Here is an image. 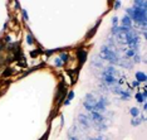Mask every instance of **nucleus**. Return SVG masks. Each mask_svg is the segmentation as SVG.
Masks as SVG:
<instances>
[{
    "label": "nucleus",
    "mask_w": 147,
    "mask_h": 140,
    "mask_svg": "<svg viewBox=\"0 0 147 140\" xmlns=\"http://www.w3.org/2000/svg\"><path fill=\"white\" fill-rule=\"evenodd\" d=\"M121 4H122L121 1H116L115 3V9H119V8H121Z\"/></svg>",
    "instance_id": "27"
},
{
    "label": "nucleus",
    "mask_w": 147,
    "mask_h": 140,
    "mask_svg": "<svg viewBox=\"0 0 147 140\" xmlns=\"http://www.w3.org/2000/svg\"><path fill=\"white\" fill-rule=\"evenodd\" d=\"M108 104H109L108 99H107L106 96H101V97L97 100V102H96V105H94V109H93V111L102 114V112H105L106 110H107L106 107H107V105H108Z\"/></svg>",
    "instance_id": "3"
},
{
    "label": "nucleus",
    "mask_w": 147,
    "mask_h": 140,
    "mask_svg": "<svg viewBox=\"0 0 147 140\" xmlns=\"http://www.w3.org/2000/svg\"><path fill=\"white\" fill-rule=\"evenodd\" d=\"M126 13H127V16H129V18L132 19V22L135 20L137 23V25H141L143 23H146V20H147V10L146 9L132 6V8L127 9Z\"/></svg>",
    "instance_id": "2"
},
{
    "label": "nucleus",
    "mask_w": 147,
    "mask_h": 140,
    "mask_svg": "<svg viewBox=\"0 0 147 140\" xmlns=\"http://www.w3.org/2000/svg\"><path fill=\"white\" fill-rule=\"evenodd\" d=\"M99 58L103 59V61H108L111 65H118L119 59H121V56L117 53V51L115 49H111L107 46H102L101 49H99Z\"/></svg>",
    "instance_id": "1"
},
{
    "label": "nucleus",
    "mask_w": 147,
    "mask_h": 140,
    "mask_svg": "<svg viewBox=\"0 0 147 140\" xmlns=\"http://www.w3.org/2000/svg\"><path fill=\"white\" fill-rule=\"evenodd\" d=\"M146 5H147V3L145 0H136V1H133V6H137V8H141V9H146L147 10Z\"/></svg>",
    "instance_id": "13"
},
{
    "label": "nucleus",
    "mask_w": 147,
    "mask_h": 140,
    "mask_svg": "<svg viewBox=\"0 0 147 140\" xmlns=\"http://www.w3.org/2000/svg\"><path fill=\"white\" fill-rule=\"evenodd\" d=\"M4 41H5V43H10V42H11V39H10V37H9V35H6Z\"/></svg>",
    "instance_id": "30"
},
{
    "label": "nucleus",
    "mask_w": 147,
    "mask_h": 140,
    "mask_svg": "<svg viewBox=\"0 0 147 140\" xmlns=\"http://www.w3.org/2000/svg\"><path fill=\"white\" fill-rule=\"evenodd\" d=\"M105 73H107V75H111V76H113V77H118L119 76V71L117 68H115L113 66H109V67H106L105 68V71H103Z\"/></svg>",
    "instance_id": "9"
},
{
    "label": "nucleus",
    "mask_w": 147,
    "mask_h": 140,
    "mask_svg": "<svg viewBox=\"0 0 147 140\" xmlns=\"http://www.w3.org/2000/svg\"><path fill=\"white\" fill-rule=\"evenodd\" d=\"M87 140H106V138H103V136H98V138H89Z\"/></svg>",
    "instance_id": "25"
},
{
    "label": "nucleus",
    "mask_w": 147,
    "mask_h": 140,
    "mask_svg": "<svg viewBox=\"0 0 147 140\" xmlns=\"http://www.w3.org/2000/svg\"><path fill=\"white\" fill-rule=\"evenodd\" d=\"M121 25H123V27H128V28H132L133 22H132V19L129 18V16L125 15V16H123V18L121 19Z\"/></svg>",
    "instance_id": "10"
},
{
    "label": "nucleus",
    "mask_w": 147,
    "mask_h": 140,
    "mask_svg": "<svg viewBox=\"0 0 147 140\" xmlns=\"http://www.w3.org/2000/svg\"><path fill=\"white\" fill-rule=\"evenodd\" d=\"M92 120L94 124H101V122L105 121V116H103L102 114H99V112H96V111H92L91 112V118H89Z\"/></svg>",
    "instance_id": "7"
},
{
    "label": "nucleus",
    "mask_w": 147,
    "mask_h": 140,
    "mask_svg": "<svg viewBox=\"0 0 147 140\" xmlns=\"http://www.w3.org/2000/svg\"><path fill=\"white\" fill-rule=\"evenodd\" d=\"M78 122H79V124H81L86 130L91 129V126H92L91 119H89L87 115H84V114H79V115H78Z\"/></svg>",
    "instance_id": "5"
},
{
    "label": "nucleus",
    "mask_w": 147,
    "mask_h": 140,
    "mask_svg": "<svg viewBox=\"0 0 147 140\" xmlns=\"http://www.w3.org/2000/svg\"><path fill=\"white\" fill-rule=\"evenodd\" d=\"M79 53H81V62L83 63L86 61V52H79Z\"/></svg>",
    "instance_id": "24"
},
{
    "label": "nucleus",
    "mask_w": 147,
    "mask_h": 140,
    "mask_svg": "<svg viewBox=\"0 0 147 140\" xmlns=\"http://www.w3.org/2000/svg\"><path fill=\"white\" fill-rule=\"evenodd\" d=\"M146 80H147V76H146L145 72H141V71L136 72V81L138 83L140 82H146Z\"/></svg>",
    "instance_id": "12"
},
{
    "label": "nucleus",
    "mask_w": 147,
    "mask_h": 140,
    "mask_svg": "<svg viewBox=\"0 0 147 140\" xmlns=\"http://www.w3.org/2000/svg\"><path fill=\"white\" fill-rule=\"evenodd\" d=\"M117 23H118V18H117V16H113V18H112V24L117 25Z\"/></svg>",
    "instance_id": "26"
},
{
    "label": "nucleus",
    "mask_w": 147,
    "mask_h": 140,
    "mask_svg": "<svg viewBox=\"0 0 147 140\" xmlns=\"http://www.w3.org/2000/svg\"><path fill=\"white\" fill-rule=\"evenodd\" d=\"M133 86H135V87H137V86H140V83L137 82V81H135V82H133Z\"/></svg>",
    "instance_id": "31"
},
{
    "label": "nucleus",
    "mask_w": 147,
    "mask_h": 140,
    "mask_svg": "<svg viewBox=\"0 0 147 140\" xmlns=\"http://www.w3.org/2000/svg\"><path fill=\"white\" fill-rule=\"evenodd\" d=\"M3 62H4V61H3V57H1V56H0V66L3 65Z\"/></svg>",
    "instance_id": "33"
},
{
    "label": "nucleus",
    "mask_w": 147,
    "mask_h": 140,
    "mask_svg": "<svg viewBox=\"0 0 147 140\" xmlns=\"http://www.w3.org/2000/svg\"><path fill=\"white\" fill-rule=\"evenodd\" d=\"M11 73H13V71H11L10 68H9V69H5V72H4V75H3V76H4V77H6V76H10Z\"/></svg>",
    "instance_id": "23"
},
{
    "label": "nucleus",
    "mask_w": 147,
    "mask_h": 140,
    "mask_svg": "<svg viewBox=\"0 0 147 140\" xmlns=\"http://www.w3.org/2000/svg\"><path fill=\"white\" fill-rule=\"evenodd\" d=\"M23 16H24V19H25V20H28V14H26V10H23Z\"/></svg>",
    "instance_id": "29"
},
{
    "label": "nucleus",
    "mask_w": 147,
    "mask_h": 140,
    "mask_svg": "<svg viewBox=\"0 0 147 140\" xmlns=\"http://www.w3.org/2000/svg\"><path fill=\"white\" fill-rule=\"evenodd\" d=\"M55 66H57V67H62V66H63V62L61 61V58H55Z\"/></svg>",
    "instance_id": "21"
},
{
    "label": "nucleus",
    "mask_w": 147,
    "mask_h": 140,
    "mask_svg": "<svg viewBox=\"0 0 147 140\" xmlns=\"http://www.w3.org/2000/svg\"><path fill=\"white\" fill-rule=\"evenodd\" d=\"M119 97H121V100H123V101H127V100H129V97H131V93L128 91H122Z\"/></svg>",
    "instance_id": "14"
},
{
    "label": "nucleus",
    "mask_w": 147,
    "mask_h": 140,
    "mask_svg": "<svg viewBox=\"0 0 147 140\" xmlns=\"http://www.w3.org/2000/svg\"><path fill=\"white\" fill-rule=\"evenodd\" d=\"M59 58H61V61L64 63V62H68L69 61V58H71V56L68 54V53H62L61 56H59Z\"/></svg>",
    "instance_id": "18"
},
{
    "label": "nucleus",
    "mask_w": 147,
    "mask_h": 140,
    "mask_svg": "<svg viewBox=\"0 0 147 140\" xmlns=\"http://www.w3.org/2000/svg\"><path fill=\"white\" fill-rule=\"evenodd\" d=\"M26 43H28L29 46H33V43H34V41H33V35L32 34H26Z\"/></svg>",
    "instance_id": "19"
},
{
    "label": "nucleus",
    "mask_w": 147,
    "mask_h": 140,
    "mask_svg": "<svg viewBox=\"0 0 147 140\" xmlns=\"http://www.w3.org/2000/svg\"><path fill=\"white\" fill-rule=\"evenodd\" d=\"M129 114L132 115V118H137V116L140 115V110L137 107H131V110H129Z\"/></svg>",
    "instance_id": "17"
},
{
    "label": "nucleus",
    "mask_w": 147,
    "mask_h": 140,
    "mask_svg": "<svg viewBox=\"0 0 147 140\" xmlns=\"http://www.w3.org/2000/svg\"><path fill=\"white\" fill-rule=\"evenodd\" d=\"M102 81L106 86H113V85H116V83H118V78H116V77H113V76L107 75V73L103 72L102 73Z\"/></svg>",
    "instance_id": "6"
},
{
    "label": "nucleus",
    "mask_w": 147,
    "mask_h": 140,
    "mask_svg": "<svg viewBox=\"0 0 147 140\" xmlns=\"http://www.w3.org/2000/svg\"><path fill=\"white\" fill-rule=\"evenodd\" d=\"M69 140H79V139H78V136H76V135H72V134H69Z\"/></svg>",
    "instance_id": "28"
},
{
    "label": "nucleus",
    "mask_w": 147,
    "mask_h": 140,
    "mask_svg": "<svg viewBox=\"0 0 147 140\" xmlns=\"http://www.w3.org/2000/svg\"><path fill=\"white\" fill-rule=\"evenodd\" d=\"M140 62H141V56H140L138 54V53H136V54L135 56H133V65H135V63H140Z\"/></svg>",
    "instance_id": "20"
},
{
    "label": "nucleus",
    "mask_w": 147,
    "mask_h": 140,
    "mask_svg": "<svg viewBox=\"0 0 147 140\" xmlns=\"http://www.w3.org/2000/svg\"><path fill=\"white\" fill-rule=\"evenodd\" d=\"M145 120H146V116L145 115H142L141 118H140V116H137V118H132L131 125L132 126H140V125H141V122L145 121Z\"/></svg>",
    "instance_id": "11"
},
{
    "label": "nucleus",
    "mask_w": 147,
    "mask_h": 140,
    "mask_svg": "<svg viewBox=\"0 0 147 140\" xmlns=\"http://www.w3.org/2000/svg\"><path fill=\"white\" fill-rule=\"evenodd\" d=\"M96 102H97V99L93 96V93H88V95H86L84 101H83V107H84L87 111L92 112L93 109H94Z\"/></svg>",
    "instance_id": "4"
},
{
    "label": "nucleus",
    "mask_w": 147,
    "mask_h": 140,
    "mask_svg": "<svg viewBox=\"0 0 147 140\" xmlns=\"http://www.w3.org/2000/svg\"><path fill=\"white\" fill-rule=\"evenodd\" d=\"M143 110H145V111L147 110V105H146V102H143Z\"/></svg>",
    "instance_id": "32"
},
{
    "label": "nucleus",
    "mask_w": 147,
    "mask_h": 140,
    "mask_svg": "<svg viewBox=\"0 0 147 140\" xmlns=\"http://www.w3.org/2000/svg\"><path fill=\"white\" fill-rule=\"evenodd\" d=\"M118 66L122 67V68H126V69H132L133 68L132 61H129V59H127L125 57H121V59H119V62H118Z\"/></svg>",
    "instance_id": "8"
},
{
    "label": "nucleus",
    "mask_w": 147,
    "mask_h": 140,
    "mask_svg": "<svg viewBox=\"0 0 147 140\" xmlns=\"http://www.w3.org/2000/svg\"><path fill=\"white\" fill-rule=\"evenodd\" d=\"M73 97H74V91H71V92L68 93V99H67V100H68V101L71 102L72 100H73Z\"/></svg>",
    "instance_id": "22"
},
{
    "label": "nucleus",
    "mask_w": 147,
    "mask_h": 140,
    "mask_svg": "<svg viewBox=\"0 0 147 140\" xmlns=\"http://www.w3.org/2000/svg\"><path fill=\"white\" fill-rule=\"evenodd\" d=\"M135 97H136V101L138 102V104H141V102H145V97H143V95H142V93L137 92L136 95H135Z\"/></svg>",
    "instance_id": "16"
},
{
    "label": "nucleus",
    "mask_w": 147,
    "mask_h": 140,
    "mask_svg": "<svg viewBox=\"0 0 147 140\" xmlns=\"http://www.w3.org/2000/svg\"><path fill=\"white\" fill-rule=\"evenodd\" d=\"M69 104H71V102H69L68 100H65V101H64V105H69Z\"/></svg>",
    "instance_id": "34"
},
{
    "label": "nucleus",
    "mask_w": 147,
    "mask_h": 140,
    "mask_svg": "<svg viewBox=\"0 0 147 140\" xmlns=\"http://www.w3.org/2000/svg\"><path fill=\"white\" fill-rule=\"evenodd\" d=\"M135 54H136V51H133V49H128V51H126V53H125V58L129 59L131 57H133Z\"/></svg>",
    "instance_id": "15"
}]
</instances>
